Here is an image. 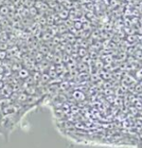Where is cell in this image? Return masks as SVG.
Segmentation results:
<instances>
[{
	"instance_id": "cell-1",
	"label": "cell",
	"mask_w": 142,
	"mask_h": 148,
	"mask_svg": "<svg viewBox=\"0 0 142 148\" xmlns=\"http://www.w3.org/2000/svg\"><path fill=\"white\" fill-rule=\"evenodd\" d=\"M8 13H10V11H9V8H8L7 6H2V7H0V14H1V15L6 16Z\"/></svg>"
},
{
	"instance_id": "cell-2",
	"label": "cell",
	"mask_w": 142,
	"mask_h": 148,
	"mask_svg": "<svg viewBox=\"0 0 142 148\" xmlns=\"http://www.w3.org/2000/svg\"><path fill=\"white\" fill-rule=\"evenodd\" d=\"M28 12H29V13H30V15H32V16H36V15H37V9H36L34 6H33V7H31V8L29 9Z\"/></svg>"
},
{
	"instance_id": "cell-3",
	"label": "cell",
	"mask_w": 142,
	"mask_h": 148,
	"mask_svg": "<svg viewBox=\"0 0 142 148\" xmlns=\"http://www.w3.org/2000/svg\"><path fill=\"white\" fill-rule=\"evenodd\" d=\"M67 16H68V12H66V11H63L62 10V11L59 13V17L61 18H66Z\"/></svg>"
},
{
	"instance_id": "cell-4",
	"label": "cell",
	"mask_w": 142,
	"mask_h": 148,
	"mask_svg": "<svg viewBox=\"0 0 142 148\" xmlns=\"http://www.w3.org/2000/svg\"><path fill=\"white\" fill-rule=\"evenodd\" d=\"M20 76H21V77H26L27 76L26 70H21V71H20Z\"/></svg>"
},
{
	"instance_id": "cell-5",
	"label": "cell",
	"mask_w": 142,
	"mask_h": 148,
	"mask_svg": "<svg viewBox=\"0 0 142 148\" xmlns=\"http://www.w3.org/2000/svg\"><path fill=\"white\" fill-rule=\"evenodd\" d=\"M75 27H76L77 29H79L80 27H81V23H75Z\"/></svg>"
},
{
	"instance_id": "cell-6",
	"label": "cell",
	"mask_w": 142,
	"mask_h": 148,
	"mask_svg": "<svg viewBox=\"0 0 142 148\" xmlns=\"http://www.w3.org/2000/svg\"><path fill=\"white\" fill-rule=\"evenodd\" d=\"M31 1H32V0H31Z\"/></svg>"
}]
</instances>
